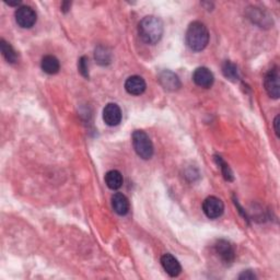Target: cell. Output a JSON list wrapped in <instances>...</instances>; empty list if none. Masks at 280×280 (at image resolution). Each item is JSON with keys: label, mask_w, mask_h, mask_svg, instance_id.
<instances>
[{"label": "cell", "mask_w": 280, "mask_h": 280, "mask_svg": "<svg viewBox=\"0 0 280 280\" xmlns=\"http://www.w3.org/2000/svg\"><path fill=\"white\" fill-rule=\"evenodd\" d=\"M138 32L145 43L154 45L161 40L163 35V23L154 15H147L139 22Z\"/></svg>", "instance_id": "obj_1"}, {"label": "cell", "mask_w": 280, "mask_h": 280, "mask_svg": "<svg viewBox=\"0 0 280 280\" xmlns=\"http://www.w3.org/2000/svg\"><path fill=\"white\" fill-rule=\"evenodd\" d=\"M209 43V32L204 23L195 21L190 25L186 31V44L192 51L200 52L206 49Z\"/></svg>", "instance_id": "obj_2"}, {"label": "cell", "mask_w": 280, "mask_h": 280, "mask_svg": "<svg viewBox=\"0 0 280 280\" xmlns=\"http://www.w3.org/2000/svg\"><path fill=\"white\" fill-rule=\"evenodd\" d=\"M133 146L136 153L144 160H149L153 155V145L145 131L135 130L133 134Z\"/></svg>", "instance_id": "obj_3"}, {"label": "cell", "mask_w": 280, "mask_h": 280, "mask_svg": "<svg viewBox=\"0 0 280 280\" xmlns=\"http://www.w3.org/2000/svg\"><path fill=\"white\" fill-rule=\"evenodd\" d=\"M15 21L23 29L32 28L36 23V13L29 6H21L14 12Z\"/></svg>", "instance_id": "obj_4"}, {"label": "cell", "mask_w": 280, "mask_h": 280, "mask_svg": "<svg viewBox=\"0 0 280 280\" xmlns=\"http://www.w3.org/2000/svg\"><path fill=\"white\" fill-rule=\"evenodd\" d=\"M279 70L277 67L270 69L267 73L264 84L268 96L273 99H278L280 95V85H279Z\"/></svg>", "instance_id": "obj_5"}, {"label": "cell", "mask_w": 280, "mask_h": 280, "mask_svg": "<svg viewBox=\"0 0 280 280\" xmlns=\"http://www.w3.org/2000/svg\"><path fill=\"white\" fill-rule=\"evenodd\" d=\"M203 210L205 215L210 219H217L219 218L224 210V205L222 200L215 196H210L205 199L203 204Z\"/></svg>", "instance_id": "obj_6"}, {"label": "cell", "mask_w": 280, "mask_h": 280, "mask_svg": "<svg viewBox=\"0 0 280 280\" xmlns=\"http://www.w3.org/2000/svg\"><path fill=\"white\" fill-rule=\"evenodd\" d=\"M193 80L198 87L208 89L212 87L215 81V78L213 73L206 67L197 68L193 74Z\"/></svg>", "instance_id": "obj_7"}, {"label": "cell", "mask_w": 280, "mask_h": 280, "mask_svg": "<svg viewBox=\"0 0 280 280\" xmlns=\"http://www.w3.org/2000/svg\"><path fill=\"white\" fill-rule=\"evenodd\" d=\"M103 120L108 126L119 125L122 121L121 107L115 103H108L103 110Z\"/></svg>", "instance_id": "obj_8"}, {"label": "cell", "mask_w": 280, "mask_h": 280, "mask_svg": "<svg viewBox=\"0 0 280 280\" xmlns=\"http://www.w3.org/2000/svg\"><path fill=\"white\" fill-rule=\"evenodd\" d=\"M215 250L223 263L231 264L233 261H235V258H236L235 250H233L232 245L228 242V241H224V240L218 241L215 245Z\"/></svg>", "instance_id": "obj_9"}, {"label": "cell", "mask_w": 280, "mask_h": 280, "mask_svg": "<svg viewBox=\"0 0 280 280\" xmlns=\"http://www.w3.org/2000/svg\"><path fill=\"white\" fill-rule=\"evenodd\" d=\"M161 264L162 267L165 268L167 274L171 277H177L181 274L182 267L181 264L174 258L173 255L171 254H165L161 258Z\"/></svg>", "instance_id": "obj_10"}, {"label": "cell", "mask_w": 280, "mask_h": 280, "mask_svg": "<svg viewBox=\"0 0 280 280\" xmlns=\"http://www.w3.org/2000/svg\"><path fill=\"white\" fill-rule=\"evenodd\" d=\"M146 81L144 78L139 76H131L125 82V89L129 93V95L133 96H140L143 95L146 90Z\"/></svg>", "instance_id": "obj_11"}, {"label": "cell", "mask_w": 280, "mask_h": 280, "mask_svg": "<svg viewBox=\"0 0 280 280\" xmlns=\"http://www.w3.org/2000/svg\"><path fill=\"white\" fill-rule=\"evenodd\" d=\"M159 80L162 87L169 91H175L181 87V82L180 79H178V77L172 72H169V70H165V72L160 75Z\"/></svg>", "instance_id": "obj_12"}, {"label": "cell", "mask_w": 280, "mask_h": 280, "mask_svg": "<svg viewBox=\"0 0 280 280\" xmlns=\"http://www.w3.org/2000/svg\"><path fill=\"white\" fill-rule=\"evenodd\" d=\"M112 207L120 216H125L129 212V201L122 193H115L112 196Z\"/></svg>", "instance_id": "obj_13"}, {"label": "cell", "mask_w": 280, "mask_h": 280, "mask_svg": "<svg viewBox=\"0 0 280 280\" xmlns=\"http://www.w3.org/2000/svg\"><path fill=\"white\" fill-rule=\"evenodd\" d=\"M41 67H42V70L44 73L49 74V75H55L59 72L60 64H59V60L55 56L48 55V56L43 57Z\"/></svg>", "instance_id": "obj_14"}, {"label": "cell", "mask_w": 280, "mask_h": 280, "mask_svg": "<svg viewBox=\"0 0 280 280\" xmlns=\"http://www.w3.org/2000/svg\"><path fill=\"white\" fill-rule=\"evenodd\" d=\"M105 183L108 189H111L113 191L119 190L123 185V175L118 170L108 171V172L105 174Z\"/></svg>", "instance_id": "obj_15"}, {"label": "cell", "mask_w": 280, "mask_h": 280, "mask_svg": "<svg viewBox=\"0 0 280 280\" xmlns=\"http://www.w3.org/2000/svg\"><path fill=\"white\" fill-rule=\"evenodd\" d=\"M0 49H2V53L4 57L6 58V60L8 61V63L10 64H14L18 61V54L17 52L14 51V49L12 48V46L7 43L5 40H2L0 41Z\"/></svg>", "instance_id": "obj_16"}, {"label": "cell", "mask_w": 280, "mask_h": 280, "mask_svg": "<svg viewBox=\"0 0 280 280\" xmlns=\"http://www.w3.org/2000/svg\"><path fill=\"white\" fill-rule=\"evenodd\" d=\"M95 58L99 65L105 66L111 63L112 54L110 50L104 48V46H98V49L96 50V53H95Z\"/></svg>", "instance_id": "obj_17"}, {"label": "cell", "mask_w": 280, "mask_h": 280, "mask_svg": "<svg viewBox=\"0 0 280 280\" xmlns=\"http://www.w3.org/2000/svg\"><path fill=\"white\" fill-rule=\"evenodd\" d=\"M222 73L225 78H228L229 80L237 81L239 79V73L237 66L231 63V61H225L222 67Z\"/></svg>", "instance_id": "obj_18"}, {"label": "cell", "mask_w": 280, "mask_h": 280, "mask_svg": "<svg viewBox=\"0 0 280 280\" xmlns=\"http://www.w3.org/2000/svg\"><path fill=\"white\" fill-rule=\"evenodd\" d=\"M217 161H218V165H219L220 168L222 169V172H223V175L225 177V180L232 181L233 180V176H232V172L230 171L229 166L225 165V163L222 161V159L220 157H217Z\"/></svg>", "instance_id": "obj_19"}, {"label": "cell", "mask_w": 280, "mask_h": 280, "mask_svg": "<svg viewBox=\"0 0 280 280\" xmlns=\"http://www.w3.org/2000/svg\"><path fill=\"white\" fill-rule=\"evenodd\" d=\"M78 67H79V72L80 74L85 77V78H88L89 77V69H88V58L83 56L79 59V64H78Z\"/></svg>", "instance_id": "obj_20"}, {"label": "cell", "mask_w": 280, "mask_h": 280, "mask_svg": "<svg viewBox=\"0 0 280 280\" xmlns=\"http://www.w3.org/2000/svg\"><path fill=\"white\" fill-rule=\"evenodd\" d=\"M239 278L240 279H246L247 280V279H255L256 276H255L254 273H252L251 270H246V271H244V273L241 274Z\"/></svg>", "instance_id": "obj_21"}, {"label": "cell", "mask_w": 280, "mask_h": 280, "mask_svg": "<svg viewBox=\"0 0 280 280\" xmlns=\"http://www.w3.org/2000/svg\"><path fill=\"white\" fill-rule=\"evenodd\" d=\"M278 125H279V115L276 116V119L274 121V127H275V133L277 135V137H279V128H278Z\"/></svg>", "instance_id": "obj_22"}, {"label": "cell", "mask_w": 280, "mask_h": 280, "mask_svg": "<svg viewBox=\"0 0 280 280\" xmlns=\"http://www.w3.org/2000/svg\"><path fill=\"white\" fill-rule=\"evenodd\" d=\"M70 6H72L70 3H64L63 5H61V10H63L64 12H67L70 9Z\"/></svg>", "instance_id": "obj_23"}]
</instances>
